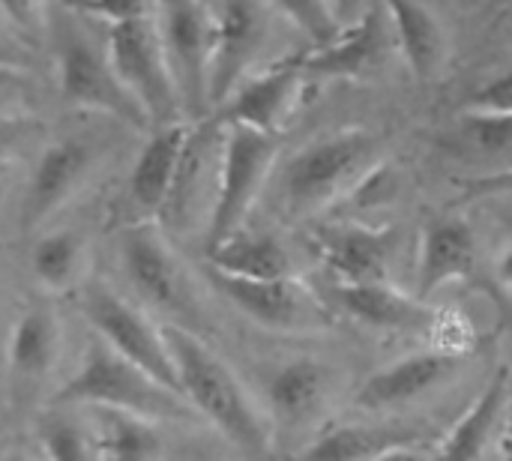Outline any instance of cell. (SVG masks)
Listing matches in <instances>:
<instances>
[{"instance_id":"cell-1","label":"cell","mask_w":512,"mask_h":461,"mask_svg":"<svg viewBox=\"0 0 512 461\" xmlns=\"http://www.w3.org/2000/svg\"><path fill=\"white\" fill-rule=\"evenodd\" d=\"M162 327L174 357L180 396L195 411V417H204L243 453L258 459L270 456L273 450L270 414L258 408V402L234 375V369L198 333H189L174 324H162Z\"/></svg>"},{"instance_id":"cell-2","label":"cell","mask_w":512,"mask_h":461,"mask_svg":"<svg viewBox=\"0 0 512 461\" xmlns=\"http://www.w3.org/2000/svg\"><path fill=\"white\" fill-rule=\"evenodd\" d=\"M384 162L381 138L363 126L327 132L294 153L282 171V207L291 219L336 213Z\"/></svg>"},{"instance_id":"cell-3","label":"cell","mask_w":512,"mask_h":461,"mask_svg":"<svg viewBox=\"0 0 512 461\" xmlns=\"http://www.w3.org/2000/svg\"><path fill=\"white\" fill-rule=\"evenodd\" d=\"M45 27L57 87L69 105L108 114L132 129H150L144 111L126 93L111 66L105 36L99 39L87 18L69 6H45Z\"/></svg>"},{"instance_id":"cell-4","label":"cell","mask_w":512,"mask_h":461,"mask_svg":"<svg viewBox=\"0 0 512 461\" xmlns=\"http://www.w3.org/2000/svg\"><path fill=\"white\" fill-rule=\"evenodd\" d=\"M51 408L75 411H120L144 417L153 423L165 420H192L195 411L156 378L114 354L105 342H87L78 369L57 387Z\"/></svg>"},{"instance_id":"cell-5","label":"cell","mask_w":512,"mask_h":461,"mask_svg":"<svg viewBox=\"0 0 512 461\" xmlns=\"http://www.w3.org/2000/svg\"><path fill=\"white\" fill-rule=\"evenodd\" d=\"M111 66L126 93L144 111L150 132L186 123L171 81L165 42L159 30V3H138L123 21L102 27Z\"/></svg>"},{"instance_id":"cell-6","label":"cell","mask_w":512,"mask_h":461,"mask_svg":"<svg viewBox=\"0 0 512 461\" xmlns=\"http://www.w3.org/2000/svg\"><path fill=\"white\" fill-rule=\"evenodd\" d=\"M279 159V138L222 123V153H219V180L216 201L204 231V249L213 252L234 234L246 228L249 213L255 210L273 168Z\"/></svg>"},{"instance_id":"cell-7","label":"cell","mask_w":512,"mask_h":461,"mask_svg":"<svg viewBox=\"0 0 512 461\" xmlns=\"http://www.w3.org/2000/svg\"><path fill=\"white\" fill-rule=\"evenodd\" d=\"M336 297L342 309L369 330L420 336L429 342V348L462 354V357H468V351L474 348V327L468 324V318L450 309L432 306L420 300L417 294L396 288L393 282L336 288Z\"/></svg>"},{"instance_id":"cell-8","label":"cell","mask_w":512,"mask_h":461,"mask_svg":"<svg viewBox=\"0 0 512 461\" xmlns=\"http://www.w3.org/2000/svg\"><path fill=\"white\" fill-rule=\"evenodd\" d=\"M117 255L129 285L162 315L165 324L183 327L189 333L204 330L201 303L189 285V276L174 255L162 225H126L117 234ZM201 336V333H198Z\"/></svg>"},{"instance_id":"cell-9","label":"cell","mask_w":512,"mask_h":461,"mask_svg":"<svg viewBox=\"0 0 512 461\" xmlns=\"http://www.w3.org/2000/svg\"><path fill=\"white\" fill-rule=\"evenodd\" d=\"M159 30L183 120L198 126L213 117V54L216 6L159 3Z\"/></svg>"},{"instance_id":"cell-10","label":"cell","mask_w":512,"mask_h":461,"mask_svg":"<svg viewBox=\"0 0 512 461\" xmlns=\"http://www.w3.org/2000/svg\"><path fill=\"white\" fill-rule=\"evenodd\" d=\"M78 309L99 342H105L114 354H120L123 360H129L132 366H138L141 372H147L162 387L180 396L174 357L165 339V327L159 321H153L144 309H138L132 300L120 297L102 282H87L78 291Z\"/></svg>"},{"instance_id":"cell-11","label":"cell","mask_w":512,"mask_h":461,"mask_svg":"<svg viewBox=\"0 0 512 461\" xmlns=\"http://www.w3.org/2000/svg\"><path fill=\"white\" fill-rule=\"evenodd\" d=\"M309 84L306 51L282 57L264 69H255L213 114V120L228 126H246L273 138H282L288 123L303 105Z\"/></svg>"},{"instance_id":"cell-12","label":"cell","mask_w":512,"mask_h":461,"mask_svg":"<svg viewBox=\"0 0 512 461\" xmlns=\"http://www.w3.org/2000/svg\"><path fill=\"white\" fill-rule=\"evenodd\" d=\"M102 156V144L87 135H63L42 147L18 207V219L24 231L45 225L54 213H60L87 183L90 171Z\"/></svg>"},{"instance_id":"cell-13","label":"cell","mask_w":512,"mask_h":461,"mask_svg":"<svg viewBox=\"0 0 512 461\" xmlns=\"http://www.w3.org/2000/svg\"><path fill=\"white\" fill-rule=\"evenodd\" d=\"M210 285L240 309L252 324L273 330V333H309L330 327L333 318L327 306L300 282V279H270V282H249L231 279L207 270Z\"/></svg>"},{"instance_id":"cell-14","label":"cell","mask_w":512,"mask_h":461,"mask_svg":"<svg viewBox=\"0 0 512 461\" xmlns=\"http://www.w3.org/2000/svg\"><path fill=\"white\" fill-rule=\"evenodd\" d=\"M321 264L336 279V288L387 285L393 282L396 231L390 225H369L339 219L312 234Z\"/></svg>"},{"instance_id":"cell-15","label":"cell","mask_w":512,"mask_h":461,"mask_svg":"<svg viewBox=\"0 0 512 461\" xmlns=\"http://www.w3.org/2000/svg\"><path fill=\"white\" fill-rule=\"evenodd\" d=\"M189 135H192V123H174V126L150 132V138L138 150V156L129 168V177H126V189H123L126 222L120 228L162 222L171 192H174L183 150L189 144Z\"/></svg>"},{"instance_id":"cell-16","label":"cell","mask_w":512,"mask_h":461,"mask_svg":"<svg viewBox=\"0 0 512 461\" xmlns=\"http://www.w3.org/2000/svg\"><path fill=\"white\" fill-rule=\"evenodd\" d=\"M276 9L264 3L216 6V54H213V114L255 72L264 45L273 36Z\"/></svg>"},{"instance_id":"cell-17","label":"cell","mask_w":512,"mask_h":461,"mask_svg":"<svg viewBox=\"0 0 512 461\" xmlns=\"http://www.w3.org/2000/svg\"><path fill=\"white\" fill-rule=\"evenodd\" d=\"M399 54L396 24L390 3L363 9L351 27L324 51H306V72L312 78H348L363 81L378 75Z\"/></svg>"},{"instance_id":"cell-18","label":"cell","mask_w":512,"mask_h":461,"mask_svg":"<svg viewBox=\"0 0 512 461\" xmlns=\"http://www.w3.org/2000/svg\"><path fill=\"white\" fill-rule=\"evenodd\" d=\"M465 366L462 354L438 351V348H423L417 354H408L378 372H372L354 393V408L369 411V414H393L402 411L435 390L447 387L459 369Z\"/></svg>"},{"instance_id":"cell-19","label":"cell","mask_w":512,"mask_h":461,"mask_svg":"<svg viewBox=\"0 0 512 461\" xmlns=\"http://www.w3.org/2000/svg\"><path fill=\"white\" fill-rule=\"evenodd\" d=\"M336 396V372L315 357H294L282 363L267 381L270 426L300 432L321 420Z\"/></svg>"},{"instance_id":"cell-20","label":"cell","mask_w":512,"mask_h":461,"mask_svg":"<svg viewBox=\"0 0 512 461\" xmlns=\"http://www.w3.org/2000/svg\"><path fill=\"white\" fill-rule=\"evenodd\" d=\"M477 234L459 216L432 213L420 228L417 246V297L432 300L447 285L468 279L477 270Z\"/></svg>"},{"instance_id":"cell-21","label":"cell","mask_w":512,"mask_h":461,"mask_svg":"<svg viewBox=\"0 0 512 461\" xmlns=\"http://www.w3.org/2000/svg\"><path fill=\"white\" fill-rule=\"evenodd\" d=\"M512 405V378L510 369H501L483 393L471 402V408L453 423V429L441 438V444L432 450L435 461H486L498 432L507 423Z\"/></svg>"},{"instance_id":"cell-22","label":"cell","mask_w":512,"mask_h":461,"mask_svg":"<svg viewBox=\"0 0 512 461\" xmlns=\"http://www.w3.org/2000/svg\"><path fill=\"white\" fill-rule=\"evenodd\" d=\"M411 444H426L423 429L393 420L342 423L324 429L294 461H378Z\"/></svg>"},{"instance_id":"cell-23","label":"cell","mask_w":512,"mask_h":461,"mask_svg":"<svg viewBox=\"0 0 512 461\" xmlns=\"http://www.w3.org/2000/svg\"><path fill=\"white\" fill-rule=\"evenodd\" d=\"M60 321L48 303L27 306L6 336V369L15 387H33L48 378L60 360Z\"/></svg>"},{"instance_id":"cell-24","label":"cell","mask_w":512,"mask_h":461,"mask_svg":"<svg viewBox=\"0 0 512 461\" xmlns=\"http://www.w3.org/2000/svg\"><path fill=\"white\" fill-rule=\"evenodd\" d=\"M207 270L231 279L270 282V279H297V267L285 243L273 234L240 231L213 252H207Z\"/></svg>"},{"instance_id":"cell-25","label":"cell","mask_w":512,"mask_h":461,"mask_svg":"<svg viewBox=\"0 0 512 461\" xmlns=\"http://www.w3.org/2000/svg\"><path fill=\"white\" fill-rule=\"evenodd\" d=\"M390 15L396 24L399 57L420 81H432L444 72L450 39L444 18L423 3H390Z\"/></svg>"},{"instance_id":"cell-26","label":"cell","mask_w":512,"mask_h":461,"mask_svg":"<svg viewBox=\"0 0 512 461\" xmlns=\"http://www.w3.org/2000/svg\"><path fill=\"white\" fill-rule=\"evenodd\" d=\"M447 144L456 156L477 165V177L471 180L512 174V114L465 111Z\"/></svg>"},{"instance_id":"cell-27","label":"cell","mask_w":512,"mask_h":461,"mask_svg":"<svg viewBox=\"0 0 512 461\" xmlns=\"http://www.w3.org/2000/svg\"><path fill=\"white\" fill-rule=\"evenodd\" d=\"M87 267H90L87 240L72 228L45 231L30 249L33 282L51 297L78 294L90 282Z\"/></svg>"},{"instance_id":"cell-28","label":"cell","mask_w":512,"mask_h":461,"mask_svg":"<svg viewBox=\"0 0 512 461\" xmlns=\"http://www.w3.org/2000/svg\"><path fill=\"white\" fill-rule=\"evenodd\" d=\"M99 438L102 461H156L165 441L159 423L120 414V411H90Z\"/></svg>"},{"instance_id":"cell-29","label":"cell","mask_w":512,"mask_h":461,"mask_svg":"<svg viewBox=\"0 0 512 461\" xmlns=\"http://www.w3.org/2000/svg\"><path fill=\"white\" fill-rule=\"evenodd\" d=\"M36 438L48 461H102L93 420L75 408H48L39 417Z\"/></svg>"},{"instance_id":"cell-30","label":"cell","mask_w":512,"mask_h":461,"mask_svg":"<svg viewBox=\"0 0 512 461\" xmlns=\"http://www.w3.org/2000/svg\"><path fill=\"white\" fill-rule=\"evenodd\" d=\"M279 18L294 24L300 33L309 36L312 48L309 51H324L330 48L348 27L351 21L342 15L336 3H279L273 6Z\"/></svg>"},{"instance_id":"cell-31","label":"cell","mask_w":512,"mask_h":461,"mask_svg":"<svg viewBox=\"0 0 512 461\" xmlns=\"http://www.w3.org/2000/svg\"><path fill=\"white\" fill-rule=\"evenodd\" d=\"M396 192H399V177H396V171L387 165V162H381L345 201H342V207L336 210V213H345V219H354V222H363V216L369 213H375V210H381V207H387V204H393V198H396Z\"/></svg>"},{"instance_id":"cell-32","label":"cell","mask_w":512,"mask_h":461,"mask_svg":"<svg viewBox=\"0 0 512 461\" xmlns=\"http://www.w3.org/2000/svg\"><path fill=\"white\" fill-rule=\"evenodd\" d=\"M30 99H33L30 72H24L18 63H0V117L27 114Z\"/></svg>"},{"instance_id":"cell-33","label":"cell","mask_w":512,"mask_h":461,"mask_svg":"<svg viewBox=\"0 0 512 461\" xmlns=\"http://www.w3.org/2000/svg\"><path fill=\"white\" fill-rule=\"evenodd\" d=\"M465 111H483V114H512V69L501 72L489 84H483Z\"/></svg>"},{"instance_id":"cell-34","label":"cell","mask_w":512,"mask_h":461,"mask_svg":"<svg viewBox=\"0 0 512 461\" xmlns=\"http://www.w3.org/2000/svg\"><path fill=\"white\" fill-rule=\"evenodd\" d=\"M39 120H33L30 114H18V117H0V159H9L12 153H18L24 144H30L39 135Z\"/></svg>"},{"instance_id":"cell-35","label":"cell","mask_w":512,"mask_h":461,"mask_svg":"<svg viewBox=\"0 0 512 461\" xmlns=\"http://www.w3.org/2000/svg\"><path fill=\"white\" fill-rule=\"evenodd\" d=\"M465 195L477 198V195H501V192H512V174L504 177H489V180H465Z\"/></svg>"},{"instance_id":"cell-36","label":"cell","mask_w":512,"mask_h":461,"mask_svg":"<svg viewBox=\"0 0 512 461\" xmlns=\"http://www.w3.org/2000/svg\"><path fill=\"white\" fill-rule=\"evenodd\" d=\"M378 461H435V453L429 444H411V447H399V450L387 453Z\"/></svg>"},{"instance_id":"cell-37","label":"cell","mask_w":512,"mask_h":461,"mask_svg":"<svg viewBox=\"0 0 512 461\" xmlns=\"http://www.w3.org/2000/svg\"><path fill=\"white\" fill-rule=\"evenodd\" d=\"M498 282H501V288L512 297V246L501 255V261H498Z\"/></svg>"},{"instance_id":"cell-38","label":"cell","mask_w":512,"mask_h":461,"mask_svg":"<svg viewBox=\"0 0 512 461\" xmlns=\"http://www.w3.org/2000/svg\"><path fill=\"white\" fill-rule=\"evenodd\" d=\"M0 461H33L27 453H21V450H12V453H3Z\"/></svg>"},{"instance_id":"cell-39","label":"cell","mask_w":512,"mask_h":461,"mask_svg":"<svg viewBox=\"0 0 512 461\" xmlns=\"http://www.w3.org/2000/svg\"><path fill=\"white\" fill-rule=\"evenodd\" d=\"M501 450H504V459L512 461V438L510 435H504V438H501Z\"/></svg>"},{"instance_id":"cell-40","label":"cell","mask_w":512,"mask_h":461,"mask_svg":"<svg viewBox=\"0 0 512 461\" xmlns=\"http://www.w3.org/2000/svg\"><path fill=\"white\" fill-rule=\"evenodd\" d=\"M0 63H15V57H12V51H6L3 45H0Z\"/></svg>"},{"instance_id":"cell-41","label":"cell","mask_w":512,"mask_h":461,"mask_svg":"<svg viewBox=\"0 0 512 461\" xmlns=\"http://www.w3.org/2000/svg\"><path fill=\"white\" fill-rule=\"evenodd\" d=\"M507 435L512 438V405H510V414H507Z\"/></svg>"}]
</instances>
